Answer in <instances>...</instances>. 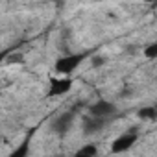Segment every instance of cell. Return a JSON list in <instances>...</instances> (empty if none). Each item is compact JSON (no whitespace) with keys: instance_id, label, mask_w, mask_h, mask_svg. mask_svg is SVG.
I'll return each mask as SVG.
<instances>
[{"instance_id":"cell-1","label":"cell","mask_w":157,"mask_h":157,"mask_svg":"<svg viewBox=\"0 0 157 157\" xmlns=\"http://www.w3.org/2000/svg\"><path fill=\"white\" fill-rule=\"evenodd\" d=\"M83 59H85V54H72V56L59 57L56 61V72L57 74H70L80 67V63Z\"/></svg>"},{"instance_id":"cell-2","label":"cell","mask_w":157,"mask_h":157,"mask_svg":"<svg viewBox=\"0 0 157 157\" xmlns=\"http://www.w3.org/2000/svg\"><path fill=\"white\" fill-rule=\"evenodd\" d=\"M137 139H139L137 129H129V131H126L124 135H120L118 139L113 140V144H111V151H113V153L128 151L129 148H133V144L137 142Z\"/></svg>"},{"instance_id":"cell-3","label":"cell","mask_w":157,"mask_h":157,"mask_svg":"<svg viewBox=\"0 0 157 157\" xmlns=\"http://www.w3.org/2000/svg\"><path fill=\"white\" fill-rule=\"evenodd\" d=\"M70 89H72V80L70 78H52L48 96H63Z\"/></svg>"},{"instance_id":"cell-4","label":"cell","mask_w":157,"mask_h":157,"mask_svg":"<svg viewBox=\"0 0 157 157\" xmlns=\"http://www.w3.org/2000/svg\"><path fill=\"white\" fill-rule=\"evenodd\" d=\"M89 111H91V115L96 117V118H109L111 115H115L117 105L111 104V102H107V100H100V102L93 104Z\"/></svg>"},{"instance_id":"cell-5","label":"cell","mask_w":157,"mask_h":157,"mask_svg":"<svg viewBox=\"0 0 157 157\" xmlns=\"http://www.w3.org/2000/svg\"><path fill=\"white\" fill-rule=\"evenodd\" d=\"M72 122H74V113H63V115H59V117L52 122V129H54L56 133L63 135V133H67V131L70 129Z\"/></svg>"},{"instance_id":"cell-6","label":"cell","mask_w":157,"mask_h":157,"mask_svg":"<svg viewBox=\"0 0 157 157\" xmlns=\"http://www.w3.org/2000/svg\"><path fill=\"white\" fill-rule=\"evenodd\" d=\"M105 122H107V118H96V117L85 118L83 120V131L85 133H96L105 126Z\"/></svg>"},{"instance_id":"cell-7","label":"cell","mask_w":157,"mask_h":157,"mask_svg":"<svg viewBox=\"0 0 157 157\" xmlns=\"http://www.w3.org/2000/svg\"><path fill=\"white\" fill-rule=\"evenodd\" d=\"M137 117L140 120H155L157 118V105H146V107L139 109Z\"/></svg>"},{"instance_id":"cell-8","label":"cell","mask_w":157,"mask_h":157,"mask_svg":"<svg viewBox=\"0 0 157 157\" xmlns=\"http://www.w3.org/2000/svg\"><path fill=\"white\" fill-rule=\"evenodd\" d=\"M96 153H98V150L94 144H85L74 153V157H96Z\"/></svg>"},{"instance_id":"cell-9","label":"cell","mask_w":157,"mask_h":157,"mask_svg":"<svg viewBox=\"0 0 157 157\" xmlns=\"http://www.w3.org/2000/svg\"><path fill=\"white\" fill-rule=\"evenodd\" d=\"M28 153H30V137H26L22 140V144L13 150V153L10 157H28Z\"/></svg>"},{"instance_id":"cell-10","label":"cell","mask_w":157,"mask_h":157,"mask_svg":"<svg viewBox=\"0 0 157 157\" xmlns=\"http://www.w3.org/2000/svg\"><path fill=\"white\" fill-rule=\"evenodd\" d=\"M144 56H146L148 59H157V43L148 44L146 50H144Z\"/></svg>"},{"instance_id":"cell-11","label":"cell","mask_w":157,"mask_h":157,"mask_svg":"<svg viewBox=\"0 0 157 157\" xmlns=\"http://www.w3.org/2000/svg\"><path fill=\"white\" fill-rule=\"evenodd\" d=\"M91 63H93V67H102V65L105 63V59H104L102 56H94V57L91 59Z\"/></svg>"}]
</instances>
